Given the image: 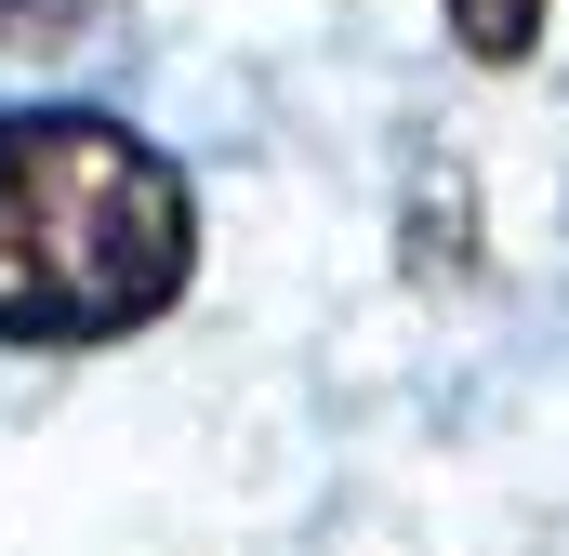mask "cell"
<instances>
[{
    "label": "cell",
    "instance_id": "7a4b0ae2",
    "mask_svg": "<svg viewBox=\"0 0 569 556\" xmlns=\"http://www.w3.org/2000/svg\"><path fill=\"white\" fill-rule=\"evenodd\" d=\"M543 13H557V0H450V27H463L477 67H530V53H543Z\"/></svg>",
    "mask_w": 569,
    "mask_h": 556
},
{
    "label": "cell",
    "instance_id": "3957f363",
    "mask_svg": "<svg viewBox=\"0 0 569 556\" xmlns=\"http://www.w3.org/2000/svg\"><path fill=\"white\" fill-rule=\"evenodd\" d=\"M80 13H93V0H0V53H13V40H67Z\"/></svg>",
    "mask_w": 569,
    "mask_h": 556
},
{
    "label": "cell",
    "instance_id": "6da1fadb",
    "mask_svg": "<svg viewBox=\"0 0 569 556\" xmlns=\"http://www.w3.org/2000/svg\"><path fill=\"white\" fill-rule=\"evenodd\" d=\"M199 199L146 133L93 107L0 120V345H120L172 318Z\"/></svg>",
    "mask_w": 569,
    "mask_h": 556
}]
</instances>
